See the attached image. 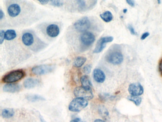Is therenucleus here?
Instances as JSON below:
<instances>
[{
	"mask_svg": "<svg viewBox=\"0 0 162 122\" xmlns=\"http://www.w3.org/2000/svg\"><path fill=\"white\" fill-rule=\"evenodd\" d=\"M88 101L83 98L76 97L72 100L69 105L70 111L79 112L88 106Z\"/></svg>",
	"mask_w": 162,
	"mask_h": 122,
	"instance_id": "1",
	"label": "nucleus"
},
{
	"mask_svg": "<svg viewBox=\"0 0 162 122\" xmlns=\"http://www.w3.org/2000/svg\"><path fill=\"white\" fill-rule=\"evenodd\" d=\"M123 55L119 51L111 50L105 56V60L108 63L114 64H120L123 61Z\"/></svg>",
	"mask_w": 162,
	"mask_h": 122,
	"instance_id": "2",
	"label": "nucleus"
},
{
	"mask_svg": "<svg viewBox=\"0 0 162 122\" xmlns=\"http://www.w3.org/2000/svg\"><path fill=\"white\" fill-rule=\"evenodd\" d=\"M25 75V72L22 70L12 71L8 73L2 78L4 83H12L20 80Z\"/></svg>",
	"mask_w": 162,
	"mask_h": 122,
	"instance_id": "3",
	"label": "nucleus"
},
{
	"mask_svg": "<svg viewBox=\"0 0 162 122\" xmlns=\"http://www.w3.org/2000/svg\"><path fill=\"white\" fill-rule=\"evenodd\" d=\"M74 94L77 97L83 98L87 100H91L94 97L91 87L83 86L75 88Z\"/></svg>",
	"mask_w": 162,
	"mask_h": 122,
	"instance_id": "4",
	"label": "nucleus"
},
{
	"mask_svg": "<svg viewBox=\"0 0 162 122\" xmlns=\"http://www.w3.org/2000/svg\"><path fill=\"white\" fill-rule=\"evenodd\" d=\"M91 22L88 17H82L74 24L75 29L79 33H84L90 28Z\"/></svg>",
	"mask_w": 162,
	"mask_h": 122,
	"instance_id": "5",
	"label": "nucleus"
},
{
	"mask_svg": "<svg viewBox=\"0 0 162 122\" xmlns=\"http://www.w3.org/2000/svg\"><path fill=\"white\" fill-rule=\"evenodd\" d=\"M94 35L90 31H86L82 33L79 36V41L82 46L86 47H89L95 41Z\"/></svg>",
	"mask_w": 162,
	"mask_h": 122,
	"instance_id": "6",
	"label": "nucleus"
},
{
	"mask_svg": "<svg viewBox=\"0 0 162 122\" xmlns=\"http://www.w3.org/2000/svg\"><path fill=\"white\" fill-rule=\"evenodd\" d=\"M54 67L50 64L37 65L32 68L31 72L35 75H41L47 74L53 70Z\"/></svg>",
	"mask_w": 162,
	"mask_h": 122,
	"instance_id": "7",
	"label": "nucleus"
},
{
	"mask_svg": "<svg viewBox=\"0 0 162 122\" xmlns=\"http://www.w3.org/2000/svg\"><path fill=\"white\" fill-rule=\"evenodd\" d=\"M113 40V37L112 36H105L100 38L97 42L95 48L94 50L93 53L98 54L102 52L105 48L106 44L111 43Z\"/></svg>",
	"mask_w": 162,
	"mask_h": 122,
	"instance_id": "8",
	"label": "nucleus"
},
{
	"mask_svg": "<svg viewBox=\"0 0 162 122\" xmlns=\"http://www.w3.org/2000/svg\"><path fill=\"white\" fill-rule=\"evenodd\" d=\"M128 91L130 95L139 96L143 94V87L140 83H132L129 85Z\"/></svg>",
	"mask_w": 162,
	"mask_h": 122,
	"instance_id": "9",
	"label": "nucleus"
},
{
	"mask_svg": "<svg viewBox=\"0 0 162 122\" xmlns=\"http://www.w3.org/2000/svg\"><path fill=\"white\" fill-rule=\"evenodd\" d=\"M21 8L20 5L17 3H13L8 6L7 12L10 17L15 18L20 15Z\"/></svg>",
	"mask_w": 162,
	"mask_h": 122,
	"instance_id": "10",
	"label": "nucleus"
},
{
	"mask_svg": "<svg viewBox=\"0 0 162 122\" xmlns=\"http://www.w3.org/2000/svg\"><path fill=\"white\" fill-rule=\"evenodd\" d=\"M21 41L25 46L31 47L35 42V37L32 33L27 31L22 35Z\"/></svg>",
	"mask_w": 162,
	"mask_h": 122,
	"instance_id": "11",
	"label": "nucleus"
},
{
	"mask_svg": "<svg viewBox=\"0 0 162 122\" xmlns=\"http://www.w3.org/2000/svg\"><path fill=\"white\" fill-rule=\"evenodd\" d=\"M46 31L49 37L51 38H55L60 34V29L57 25L50 24L47 26Z\"/></svg>",
	"mask_w": 162,
	"mask_h": 122,
	"instance_id": "12",
	"label": "nucleus"
},
{
	"mask_svg": "<svg viewBox=\"0 0 162 122\" xmlns=\"http://www.w3.org/2000/svg\"><path fill=\"white\" fill-rule=\"evenodd\" d=\"M94 79L98 83H103L105 80V75L104 72L100 69H95L93 73Z\"/></svg>",
	"mask_w": 162,
	"mask_h": 122,
	"instance_id": "13",
	"label": "nucleus"
},
{
	"mask_svg": "<svg viewBox=\"0 0 162 122\" xmlns=\"http://www.w3.org/2000/svg\"><path fill=\"white\" fill-rule=\"evenodd\" d=\"M21 90V86L18 84H5L3 87L4 92L8 93H15L19 92Z\"/></svg>",
	"mask_w": 162,
	"mask_h": 122,
	"instance_id": "14",
	"label": "nucleus"
},
{
	"mask_svg": "<svg viewBox=\"0 0 162 122\" xmlns=\"http://www.w3.org/2000/svg\"><path fill=\"white\" fill-rule=\"evenodd\" d=\"M40 84L39 80L29 78L26 79L24 83V87L27 89H31L35 87Z\"/></svg>",
	"mask_w": 162,
	"mask_h": 122,
	"instance_id": "15",
	"label": "nucleus"
},
{
	"mask_svg": "<svg viewBox=\"0 0 162 122\" xmlns=\"http://www.w3.org/2000/svg\"><path fill=\"white\" fill-rule=\"evenodd\" d=\"M100 18L105 22H109L113 19V16L112 13L109 11L105 12L100 15Z\"/></svg>",
	"mask_w": 162,
	"mask_h": 122,
	"instance_id": "16",
	"label": "nucleus"
},
{
	"mask_svg": "<svg viewBox=\"0 0 162 122\" xmlns=\"http://www.w3.org/2000/svg\"><path fill=\"white\" fill-rule=\"evenodd\" d=\"M16 37H17V34L15 31L14 30H7L5 32V39L6 40H13Z\"/></svg>",
	"mask_w": 162,
	"mask_h": 122,
	"instance_id": "17",
	"label": "nucleus"
},
{
	"mask_svg": "<svg viewBox=\"0 0 162 122\" xmlns=\"http://www.w3.org/2000/svg\"><path fill=\"white\" fill-rule=\"evenodd\" d=\"M98 111L99 113L102 118H103L105 120H107L109 118V111L104 105H100L98 108Z\"/></svg>",
	"mask_w": 162,
	"mask_h": 122,
	"instance_id": "18",
	"label": "nucleus"
},
{
	"mask_svg": "<svg viewBox=\"0 0 162 122\" xmlns=\"http://www.w3.org/2000/svg\"><path fill=\"white\" fill-rule=\"evenodd\" d=\"M87 61V58L83 56H78L76 58L73 63V66L76 68H80Z\"/></svg>",
	"mask_w": 162,
	"mask_h": 122,
	"instance_id": "19",
	"label": "nucleus"
},
{
	"mask_svg": "<svg viewBox=\"0 0 162 122\" xmlns=\"http://www.w3.org/2000/svg\"><path fill=\"white\" fill-rule=\"evenodd\" d=\"M26 99L31 102H38L45 100V99L44 97L38 94H31L27 95L26 96Z\"/></svg>",
	"mask_w": 162,
	"mask_h": 122,
	"instance_id": "20",
	"label": "nucleus"
},
{
	"mask_svg": "<svg viewBox=\"0 0 162 122\" xmlns=\"http://www.w3.org/2000/svg\"><path fill=\"white\" fill-rule=\"evenodd\" d=\"M80 82L82 84V86L89 87H91L92 86V83L88 75L82 76L80 78Z\"/></svg>",
	"mask_w": 162,
	"mask_h": 122,
	"instance_id": "21",
	"label": "nucleus"
},
{
	"mask_svg": "<svg viewBox=\"0 0 162 122\" xmlns=\"http://www.w3.org/2000/svg\"><path fill=\"white\" fill-rule=\"evenodd\" d=\"M15 111L12 109H5L2 110V115L5 118H10L14 116Z\"/></svg>",
	"mask_w": 162,
	"mask_h": 122,
	"instance_id": "22",
	"label": "nucleus"
},
{
	"mask_svg": "<svg viewBox=\"0 0 162 122\" xmlns=\"http://www.w3.org/2000/svg\"><path fill=\"white\" fill-rule=\"evenodd\" d=\"M129 101H131L133 102L134 103L137 105L139 106L141 104L142 102V98L140 96H132V95H129L127 97Z\"/></svg>",
	"mask_w": 162,
	"mask_h": 122,
	"instance_id": "23",
	"label": "nucleus"
},
{
	"mask_svg": "<svg viewBox=\"0 0 162 122\" xmlns=\"http://www.w3.org/2000/svg\"><path fill=\"white\" fill-rule=\"evenodd\" d=\"M76 2L80 10H83L86 7V2L85 0H76Z\"/></svg>",
	"mask_w": 162,
	"mask_h": 122,
	"instance_id": "24",
	"label": "nucleus"
},
{
	"mask_svg": "<svg viewBox=\"0 0 162 122\" xmlns=\"http://www.w3.org/2000/svg\"><path fill=\"white\" fill-rule=\"evenodd\" d=\"M50 4L55 7H60L63 5L61 0H50Z\"/></svg>",
	"mask_w": 162,
	"mask_h": 122,
	"instance_id": "25",
	"label": "nucleus"
},
{
	"mask_svg": "<svg viewBox=\"0 0 162 122\" xmlns=\"http://www.w3.org/2000/svg\"><path fill=\"white\" fill-rule=\"evenodd\" d=\"M92 66L90 64H87L85 65L83 68V71L86 74H89L91 72Z\"/></svg>",
	"mask_w": 162,
	"mask_h": 122,
	"instance_id": "26",
	"label": "nucleus"
},
{
	"mask_svg": "<svg viewBox=\"0 0 162 122\" xmlns=\"http://www.w3.org/2000/svg\"><path fill=\"white\" fill-rule=\"evenodd\" d=\"M5 32L4 30L0 31V45H2L5 39Z\"/></svg>",
	"mask_w": 162,
	"mask_h": 122,
	"instance_id": "27",
	"label": "nucleus"
},
{
	"mask_svg": "<svg viewBox=\"0 0 162 122\" xmlns=\"http://www.w3.org/2000/svg\"><path fill=\"white\" fill-rule=\"evenodd\" d=\"M128 29L129 31H130L131 35H137V33L134 30V28L132 26V25H128Z\"/></svg>",
	"mask_w": 162,
	"mask_h": 122,
	"instance_id": "28",
	"label": "nucleus"
},
{
	"mask_svg": "<svg viewBox=\"0 0 162 122\" xmlns=\"http://www.w3.org/2000/svg\"><path fill=\"white\" fill-rule=\"evenodd\" d=\"M149 35H150V34L148 32H145V33L141 35L140 39H141V40H144L146 38H147L149 36Z\"/></svg>",
	"mask_w": 162,
	"mask_h": 122,
	"instance_id": "29",
	"label": "nucleus"
},
{
	"mask_svg": "<svg viewBox=\"0 0 162 122\" xmlns=\"http://www.w3.org/2000/svg\"><path fill=\"white\" fill-rule=\"evenodd\" d=\"M126 2L131 7H134L135 5V2L134 0H126Z\"/></svg>",
	"mask_w": 162,
	"mask_h": 122,
	"instance_id": "30",
	"label": "nucleus"
},
{
	"mask_svg": "<svg viewBox=\"0 0 162 122\" xmlns=\"http://www.w3.org/2000/svg\"><path fill=\"white\" fill-rule=\"evenodd\" d=\"M39 2H40L41 5H47L50 0H37Z\"/></svg>",
	"mask_w": 162,
	"mask_h": 122,
	"instance_id": "31",
	"label": "nucleus"
},
{
	"mask_svg": "<svg viewBox=\"0 0 162 122\" xmlns=\"http://www.w3.org/2000/svg\"><path fill=\"white\" fill-rule=\"evenodd\" d=\"M5 17V13L4 12L2 11V10H0V20H2L3 18Z\"/></svg>",
	"mask_w": 162,
	"mask_h": 122,
	"instance_id": "32",
	"label": "nucleus"
},
{
	"mask_svg": "<svg viewBox=\"0 0 162 122\" xmlns=\"http://www.w3.org/2000/svg\"><path fill=\"white\" fill-rule=\"evenodd\" d=\"M70 122H82V121L80 118H76L71 120Z\"/></svg>",
	"mask_w": 162,
	"mask_h": 122,
	"instance_id": "33",
	"label": "nucleus"
},
{
	"mask_svg": "<svg viewBox=\"0 0 162 122\" xmlns=\"http://www.w3.org/2000/svg\"><path fill=\"white\" fill-rule=\"evenodd\" d=\"M159 70L160 73L162 74V61L160 62L159 65Z\"/></svg>",
	"mask_w": 162,
	"mask_h": 122,
	"instance_id": "34",
	"label": "nucleus"
},
{
	"mask_svg": "<svg viewBox=\"0 0 162 122\" xmlns=\"http://www.w3.org/2000/svg\"><path fill=\"white\" fill-rule=\"evenodd\" d=\"M94 122H106L104 120H102V119H98L96 120H95Z\"/></svg>",
	"mask_w": 162,
	"mask_h": 122,
	"instance_id": "35",
	"label": "nucleus"
},
{
	"mask_svg": "<svg viewBox=\"0 0 162 122\" xmlns=\"http://www.w3.org/2000/svg\"><path fill=\"white\" fill-rule=\"evenodd\" d=\"M40 120H41V122H46L45 121L44 119L42 117H41V115H40Z\"/></svg>",
	"mask_w": 162,
	"mask_h": 122,
	"instance_id": "36",
	"label": "nucleus"
},
{
	"mask_svg": "<svg viewBox=\"0 0 162 122\" xmlns=\"http://www.w3.org/2000/svg\"><path fill=\"white\" fill-rule=\"evenodd\" d=\"M127 12H128V9H124L123 10V12L124 13V14H126L127 13Z\"/></svg>",
	"mask_w": 162,
	"mask_h": 122,
	"instance_id": "37",
	"label": "nucleus"
},
{
	"mask_svg": "<svg viewBox=\"0 0 162 122\" xmlns=\"http://www.w3.org/2000/svg\"><path fill=\"white\" fill-rule=\"evenodd\" d=\"M157 3L159 5H160L161 3V0H157Z\"/></svg>",
	"mask_w": 162,
	"mask_h": 122,
	"instance_id": "38",
	"label": "nucleus"
},
{
	"mask_svg": "<svg viewBox=\"0 0 162 122\" xmlns=\"http://www.w3.org/2000/svg\"><path fill=\"white\" fill-rule=\"evenodd\" d=\"M103 1H105V0H103Z\"/></svg>",
	"mask_w": 162,
	"mask_h": 122,
	"instance_id": "39",
	"label": "nucleus"
}]
</instances>
